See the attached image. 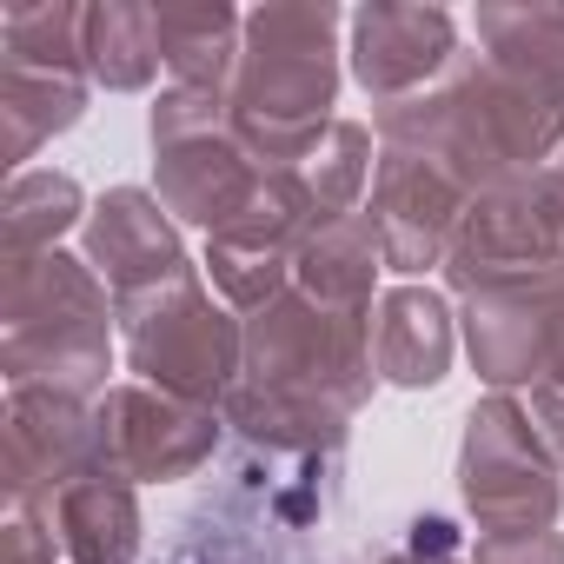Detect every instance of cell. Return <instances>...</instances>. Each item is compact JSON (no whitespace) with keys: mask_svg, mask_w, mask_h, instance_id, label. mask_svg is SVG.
<instances>
[{"mask_svg":"<svg viewBox=\"0 0 564 564\" xmlns=\"http://www.w3.org/2000/svg\"><path fill=\"white\" fill-rule=\"evenodd\" d=\"M458 491L478 531H551L564 505V465L538 438L531 412L511 392H491L465 412L458 438Z\"/></svg>","mask_w":564,"mask_h":564,"instance_id":"obj_7","label":"cell"},{"mask_svg":"<svg viewBox=\"0 0 564 564\" xmlns=\"http://www.w3.org/2000/svg\"><path fill=\"white\" fill-rule=\"evenodd\" d=\"M87 226V193L74 173H14L8 199H0V232H8V259H41L61 252V232Z\"/></svg>","mask_w":564,"mask_h":564,"instance_id":"obj_22","label":"cell"},{"mask_svg":"<svg viewBox=\"0 0 564 564\" xmlns=\"http://www.w3.org/2000/svg\"><path fill=\"white\" fill-rule=\"evenodd\" d=\"M166 67L160 54V8L140 0H94L87 8V80L107 94H140Z\"/></svg>","mask_w":564,"mask_h":564,"instance_id":"obj_21","label":"cell"},{"mask_svg":"<svg viewBox=\"0 0 564 564\" xmlns=\"http://www.w3.org/2000/svg\"><path fill=\"white\" fill-rule=\"evenodd\" d=\"M206 272L226 293V306L246 313V319L293 286V259H265V252H246V246H219V239H206Z\"/></svg>","mask_w":564,"mask_h":564,"instance_id":"obj_25","label":"cell"},{"mask_svg":"<svg viewBox=\"0 0 564 564\" xmlns=\"http://www.w3.org/2000/svg\"><path fill=\"white\" fill-rule=\"evenodd\" d=\"M386 564H471V557H458V551H452V524L432 518V524H419V538H412L405 551H392Z\"/></svg>","mask_w":564,"mask_h":564,"instance_id":"obj_29","label":"cell"},{"mask_svg":"<svg viewBox=\"0 0 564 564\" xmlns=\"http://www.w3.org/2000/svg\"><path fill=\"white\" fill-rule=\"evenodd\" d=\"M458 333H465L471 372L491 392L544 386V366H551V272H538V279H498V286L465 293Z\"/></svg>","mask_w":564,"mask_h":564,"instance_id":"obj_13","label":"cell"},{"mask_svg":"<svg viewBox=\"0 0 564 564\" xmlns=\"http://www.w3.org/2000/svg\"><path fill=\"white\" fill-rule=\"evenodd\" d=\"M0 61L80 67V74H87V8H74V0L8 8V14H0Z\"/></svg>","mask_w":564,"mask_h":564,"instance_id":"obj_24","label":"cell"},{"mask_svg":"<svg viewBox=\"0 0 564 564\" xmlns=\"http://www.w3.org/2000/svg\"><path fill=\"white\" fill-rule=\"evenodd\" d=\"M458 319L432 286H392L372 306V366L399 392H432L452 372Z\"/></svg>","mask_w":564,"mask_h":564,"instance_id":"obj_15","label":"cell"},{"mask_svg":"<svg viewBox=\"0 0 564 564\" xmlns=\"http://www.w3.org/2000/svg\"><path fill=\"white\" fill-rule=\"evenodd\" d=\"M478 47L498 74L564 107V8H531V0L505 8V0H491V8H478Z\"/></svg>","mask_w":564,"mask_h":564,"instance_id":"obj_18","label":"cell"},{"mask_svg":"<svg viewBox=\"0 0 564 564\" xmlns=\"http://www.w3.org/2000/svg\"><path fill=\"white\" fill-rule=\"evenodd\" d=\"M100 471L94 438V399L21 386L8 392V498L28 518H47L54 498Z\"/></svg>","mask_w":564,"mask_h":564,"instance_id":"obj_10","label":"cell"},{"mask_svg":"<svg viewBox=\"0 0 564 564\" xmlns=\"http://www.w3.org/2000/svg\"><path fill=\"white\" fill-rule=\"evenodd\" d=\"M147 140H153V199L180 219L199 226L206 239L219 226H232V213L252 199L259 186V160L232 140L226 120V94H199V87H166L147 113Z\"/></svg>","mask_w":564,"mask_h":564,"instance_id":"obj_6","label":"cell"},{"mask_svg":"<svg viewBox=\"0 0 564 564\" xmlns=\"http://www.w3.org/2000/svg\"><path fill=\"white\" fill-rule=\"evenodd\" d=\"M306 186H313V206H319V219L333 226V219H352V213H366L359 199H366V186H372V173H379V153H372V127L366 120H333L326 127V140L306 153Z\"/></svg>","mask_w":564,"mask_h":564,"instance_id":"obj_23","label":"cell"},{"mask_svg":"<svg viewBox=\"0 0 564 564\" xmlns=\"http://www.w3.org/2000/svg\"><path fill=\"white\" fill-rule=\"evenodd\" d=\"M41 524L54 531L67 564H133L140 551V498L127 478H107V471L67 485Z\"/></svg>","mask_w":564,"mask_h":564,"instance_id":"obj_17","label":"cell"},{"mask_svg":"<svg viewBox=\"0 0 564 564\" xmlns=\"http://www.w3.org/2000/svg\"><path fill=\"white\" fill-rule=\"evenodd\" d=\"M531 425H538V438L551 445V458L564 465V386H531Z\"/></svg>","mask_w":564,"mask_h":564,"instance_id":"obj_28","label":"cell"},{"mask_svg":"<svg viewBox=\"0 0 564 564\" xmlns=\"http://www.w3.org/2000/svg\"><path fill=\"white\" fill-rule=\"evenodd\" d=\"M80 239H87L80 259L107 279L113 300L147 293V286H160V279H173V272L193 265L186 246H180V219H173L147 186H113V193H100V206L87 213Z\"/></svg>","mask_w":564,"mask_h":564,"instance_id":"obj_14","label":"cell"},{"mask_svg":"<svg viewBox=\"0 0 564 564\" xmlns=\"http://www.w3.org/2000/svg\"><path fill=\"white\" fill-rule=\"evenodd\" d=\"M379 386L372 313L319 306L286 286L246 319V372L226 392V425L265 452H333Z\"/></svg>","mask_w":564,"mask_h":564,"instance_id":"obj_1","label":"cell"},{"mask_svg":"<svg viewBox=\"0 0 564 564\" xmlns=\"http://www.w3.org/2000/svg\"><path fill=\"white\" fill-rule=\"evenodd\" d=\"M113 313H120L127 366L140 372V386L186 399V405H226V392L246 372V319H232L206 293L199 265L160 279L147 293L113 300Z\"/></svg>","mask_w":564,"mask_h":564,"instance_id":"obj_5","label":"cell"},{"mask_svg":"<svg viewBox=\"0 0 564 564\" xmlns=\"http://www.w3.org/2000/svg\"><path fill=\"white\" fill-rule=\"evenodd\" d=\"M551 386H564V265L551 272V366H544Z\"/></svg>","mask_w":564,"mask_h":564,"instance_id":"obj_30","label":"cell"},{"mask_svg":"<svg viewBox=\"0 0 564 564\" xmlns=\"http://www.w3.org/2000/svg\"><path fill=\"white\" fill-rule=\"evenodd\" d=\"M372 133L379 147L445 166L478 199L564 153V107L498 74L485 54H465L445 87L399 100V107H372Z\"/></svg>","mask_w":564,"mask_h":564,"instance_id":"obj_2","label":"cell"},{"mask_svg":"<svg viewBox=\"0 0 564 564\" xmlns=\"http://www.w3.org/2000/svg\"><path fill=\"white\" fill-rule=\"evenodd\" d=\"M352 80L372 94V107L419 100L452 80L465 61L458 21L445 8H405V0H366L352 14Z\"/></svg>","mask_w":564,"mask_h":564,"instance_id":"obj_11","label":"cell"},{"mask_svg":"<svg viewBox=\"0 0 564 564\" xmlns=\"http://www.w3.org/2000/svg\"><path fill=\"white\" fill-rule=\"evenodd\" d=\"M379 272H386V252H379L366 213H352V219L319 226V232L300 246V259H293V286H300L306 300H319V306L372 313V306H379V300H372V279H379Z\"/></svg>","mask_w":564,"mask_h":564,"instance_id":"obj_19","label":"cell"},{"mask_svg":"<svg viewBox=\"0 0 564 564\" xmlns=\"http://www.w3.org/2000/svg\"><path fill=\"white\" fill-rule=\"evenodd\" d=\"M557 166H564V153H557Z\"/></svg>","mask_w":564,"mask_h":564,"instance_id":"obj_31","label":"cell"},{"mask_svg":"<svg viewBox=\"0 0 564 564\" xmlns=\"http://www.w3.org/2000/svg\"><path fill=\"white\" fill-rule=\"evenodd\" d=\"M0 564H61L54 557V531L28 511L8 518V531H0Z\"/></svg>","mask_w":564,"mask_h":564,"instance_id":"obj_27","label":"cell"},{"mask_svg":"<svg viewBox=\"0 0 564 564\" xmlns=\"http://www.w3.org/2000/svg\"><path fill=\"white\" fill-rule=\"evenodd\" d=\"M239 34H246V14H232L226 0L160 8V54H166L173 87L226 94L232 87V67H239Z\"/></svg>","mask_w":564,"mask_h":564,"instance_id":"obj_20","label":"cell"},{"mask_svg":"<svg viewBox=\"0 0 564 564\" xmlns=\"http://www.w3.org/2000/svg\"><path fill=\"white\" fill-rule=\"evenodd\" d=\"M339 100V8L333 0H265L246 14L239 67L226 87L232 140L259 166H306Z\"/></svg>","mask_w":564,"mask_h":564,"instance_id":"obj_3","label":"cell"},{"mask_svg":"<svg viewBox=\"0 0 564 564\" xmlns=\"http://www.w3.org/2000/svg\"><path fill=\"white\" fill-rule=\"evenodd\" d=\"M471 564H564V531H491Z\"/></svg>","mask_w":564,"mask_h":564,"instance_id":"obj_26","label":"cell"},{"mask_svg":"<svg viewBox=\"0 0 564 564\" xmlns=\"http://www.w3.org/2000/svg\"><path fill=\"white\" fill-rule=\"evenodd\" d=\"M465 206H471V193H465L445 166H432V160H419V153H399V147H379L366 226H372V239H379V252H386V272L419 279V272L445 265Z\"/></svg>","mask_w":564,"mask_h":564,"instance_id":"obj_12","label":"cell"},{"mask_svg":"<svg viewBox=\"0 0 564 564\" xmlns=\"http://www.w3.org/2000/svg\"><path fill=\"white\" fill-rule=\"evenodd\" d=\"M564 265V166H538L498 193H478L452 232L445 279L452 293H478L498 279H538Z\"/></svg>","mask_w":564,"mask_h":564,"instance_id":"obj_8","label":"cell"},{"mask_svg":"<svg viewBox=\"0 0 564 564\" xmlns=\"http://www.w3.org/2000/svg\"><path fill=\"white\" fill-rule=\"evenodd\" d=\"M94 438H100V471L127 485H173L199 471L219 445V412L166 399L153 386H113L94 399Z\"/></svg>","mask_w":564,"mask_h":564,"instance_id":"obj_9","label":"cell"},{"mask_svg":"<svg viewBox=\"0 0 564 564\" xmlns=\"http://www.w3.org/2000/svg\"><path fill=\"white\" fill-rule=\"evenodd\" d=\"M94 80L80 67H34V61H0V147H8V166L28 173V160L80 127Z\"/></svg>","mask_w":564,"mask_h":564,"instance_id":"obj_16","label":"cell"},{"mask_svg":"<svg viewBox=\"0 0 564 564\" xmlns=\"http://www.w3.org/2000/svg\"><path fill=\"white\" fill-rule=\"evenodd\" d=\"M113 293L107 279L74 252L8 259L0 279V372L8 392L41 386L67 399L113 392Z\"/></svg>","mask_w":564,"mask_h":564,"instance_id":"obj_4","label":"cell"}]
</instances>
